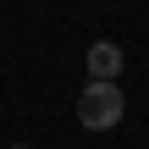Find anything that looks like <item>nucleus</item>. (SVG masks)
<instances>
[{
    "mask_svg": "<svg viewBox=\"0 0 149 149\" xmlns=\"http://www.w3.org/2000/svg\"><path fill=\"white\" fill-rule=\"evenodd\" d=\"M122 116H127V88L116 77H88V88L77 94L83 133H111V127H122Z\"/></svg>",
    "mask_w": 149,
    "mask_h": 149,
    "instance_id": "nucleus-1",
    "label": "nucleus"
},
{
    "mask_svg": "<svg viewBox=\"0 0 149 149\" xmlns=\"http://www.w3.org/2000/svg\"><path fill=\"white\" fill-rule=\"evenodd\" d=\"M83 66H88V77H122V66H127V55H122V44H111V39H100V44H88V55H83Z\"/></svg>",
    "mask_w": 149,
    "mask_h": 149,
    "instance_id": "nucleus-2",
    "label": "nucleus"
},
{
    "mask_svg": "<svg viewBox=\"0 0 149 149\" xmlns=\"http://www.w3.org/2000/svg\"><path fill=\"white\" fill-rule=\"evenodd\" d=\"M11 149H28V144H11Z\"/></svg>",
    "mask_w": 149,
    "mask_h": 149,
    "instance_id": "nucleus-3",
    "label": "nucleus"
}]
</instances>
